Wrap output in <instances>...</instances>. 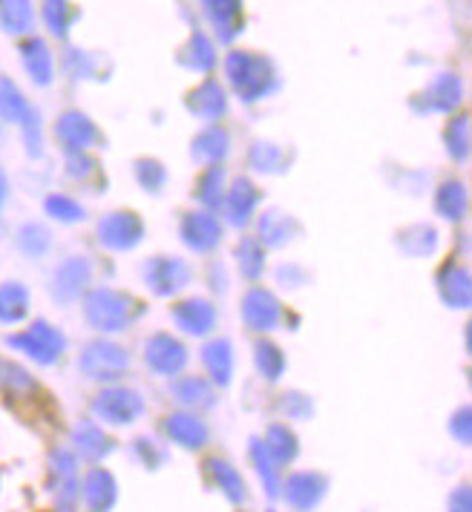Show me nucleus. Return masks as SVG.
<instances>
[{"instance_id": "1", "label": "nucleus", "mask_w": 472, "mask_h": 512, "mask_svg": "<svg viewBox=\"0 0 472 512\" xmlns=\"http://www.w3.org/2000/svg\"><path fill=\"white\" fill-rule=\"evenodd\" d=\"M225 72H228V81L242 101H260L277 87L274 64L262 55L245 52V49H234L225 58Z\"/></svg>"}, {"instance_id": "2", "label": "nucleus", "mask_w": 472, "mask_h": 512, "mask_svg": "<svg viewBox=\"0 0 472 512\" xmlns=\"http://www.w3.org/2000/svg\"><path fill=\"white\" fill-rule=\"evenodd\" d=\"M6 346L29 357L38 366H52V363H58V357L67 349V337L47 320H35L21 331L9 334Z\"/></svg>"}, {"instance_id": "3", "label": "nucleus", "mask_w": 472, "mask_h": 512, "mask_svg": "<svg viewBox=\"0 0 472 512\" xmlns=\"http://www.w3.org/2000/svg\"><path fill=\"white\" fill-rule=\"evenodd\" d=\"M130 308L133 300L118 294L113 288H95L93 294L84 300V314L90 326L98 331H121L130 323Z\"/></svg>"}, {"instance_id": "4", "label": "nucleus", "mask_w": 472, "mask_h": 512, "mask_svg": "<svg viewBox=\"0 0 472 512\" xmlns=\"http://www.w3.org/2000/svg\"><path fill=\"white\" fill-rule=\"evenodd\" d=\"M95 418L110 426H127L144 412V400L133 389H104L93 400Z\"/></svg>"}, {"instance_id": "5", "label": "nucleus", "mask_w": 472, "mask_h": 512, "mask_svg": "<svg viewBox=\"0 0 472 512\" xmlns=\"http://www.w3.org/2000/svg\"><path fill=\"white\" fill-rule=\"evenodd\" d=\"M130 363L127 351L116 343H93L81 351V372L90 380H116Z\"/></svg>"}, {"instance_id": "6", "label": "nucleus", "mask_w": 472, "mask_h": 512, "mask_svg": "<svg viewBox=\"0 0 472 512\" xmlns=\"http://www.w3.org/2000/svg\"><path fill=\"white\" fill-rule=\"evenodd\" d=\"M55 139L67 153H84L98 141V127L90 116L70 110L55 121Z\"/></svg>"}, {"instance_id": "7", "label": "nucleus", "mask_w": 472, "mask_h": 512, "mask_svg": "<svg viewBox=\"0 0 472 512\" xmlns=\"http://www.w3.org/2000/svg\"><path fill=\"white\" fill-rule=\"evenodd\" d=\"M142 233V222H139V216H133V213H110V216H104L101 225H98V239H101V245H107V248H113V251H127V248H133V245L142 239Z\"/></svg>"}, {"instance_id": "8", "label": "nucleus", "mask_w": 472, "mask_h": 512, "mask_svg": "<svg viewBox=\"0 0 472 512\" xmlns=\"http://www.w3.org/2000/svg\"><path fill=\"white\" fill-rule=\"evenodd\" d=\"M147 366L156 374H179L188 366V349L170 334H156L147 340Z\"/></svg>"}, {"instance_id": "9", "label": "nucleus", "mask_w": 472, "mask_h": 512, "mask_svg": "<svg viewBox=\"0 0 472 512\" xmlns=\"http://www.w3.org/2000/svg\"><path fill=\"white\" fill-rule=\"evenodd\" d=\"M21 64H24L26 75L38 84V87H49L55 81V58L52 49L47 47L44 38H26L21 41Z\"/></svg>"}, {"instance_id": "10", "label": "nucleus", "mask_w": 472, "mask_h": 512, "mask_svg": "<svg viewBox=\"0 0 472 512\" xmlns=\"http://www.w3.org/2000/svg\"><path fill=\"white\" fill-rule=\"evenodd\" d=\"M323 495H326V478L317 475V472H297V475H291L285 481V501L294 510H314Z\"/></svg>"}, {"instance_id": "11", "label": "nucleus", "mask_w": 472, "mask_h": 512, "mask_svg": "<svg viewBox=\"0 0 472 512\" xmlns=\"http://www.w3.org/2000/svg\"><path fill=\"white\" fill-rule=\"evenodd\" d=\"M190 271L182 259H173V256H162V259H153L147 265V285L156 291V294H176L182 285H188Z\"/></svg>"}, {"instance_id": "12", "label": "nucleus", "mask_w": 472, "mask_h": 512, "mask_svg": "<svg viewBox=\"0 0 472 512\" xmlns=\"http://www.w3.org/2000/svg\"><path fill=\"white\" fill-rule=\"evenodd\" d=\"M87 282H90V262L81 256H72V259L58 265L55 280H52V294L67 303V300H75L84 294Z\"/></svg>"}, {"instance_id": "13", "label": "nucleus", "mask_w": 472, "mask_h": 512, "mask_svg": "<svg viewBox=\"0 0 472 512\" xmlns=\"http://www.w3.org/2000/svg\"><path fill=\"white\" fill-rule=\"evenodd\" d=\"M280 314H283V308L274 300V294H268L262 288H254L245 297V303H242V317H245V323L254 328V331L274 328L280 323Z\"/></svg>"}, {"instance_id": "14", "label": "nucleus", "mask_w": 472, "mask_h": 512, "mask_svg": "<svg viewBox=\"0 0 472 512\" xmlns=\"http://www.w3.org/2000/svg\"><path fill=\"white\" fill-rule=\"evenodd\" d=\"M81 498L93 512H107L116 504V478L107 469L95 466L81 484Z\"/></svg>"}, {"instance_id": "15", "label": "nucleus", "mask_w": 472, "mask_h": 512, "mask_svg": "<svg viewBox=\"0 0 472 512\" xmlns=\"http://www.w3.org/2000/svg\"><path fill=\"white\" fill-rule=\"evenodd\" d=\"M182 239L188 242L193 251H211L219 242V222L213 219L208 210L188 213L182 222Z\"/></svg>"}, {"instance_id": "16", "label": "nucleus", "mask_w": 472, "mask_h": 512, "mask_svg": "<svg viewBox=\"0 0 472 512\" xmlns=\"http://www.w3.org/2000/svg\"><path fill=\"white\" fill-rule=\"evenodd\" d=\"M205 12L222 41H234L242 32V0H202Z\"/></svg>"}, {"instance_id": "17", "label": "nucleus", "mask_w": 472, "mask_h": 512, "mask_svg": "<svg viewBox=\"0 0 472 512\" xmlns=\"http://www.w3.org/2000/svg\"><path fill=\"white\" fill-rule=\"evenodd\" d=\"M173 320L188 334H208L216 323V308L208 300H185L173 308Z\"/></svg>"}, {"instance_id": "18", "label": "nucleus", "mask_w": 472, "mask_h": 512, "mask_svg": "<svg viewBox=\"0 0 472 512\" xmlns=\"http://www.w3.org/2000/svg\"><path fill=\"white\" fill-rule=\"evenodd\" d=\"M426 107L438 110V113H452L461 104V81L455 72H441L432 78V84L426 87Z\"/></svg>"}, {"instance_id": "19", "label": "nucleus", "mask_w": 472, "mask_h": 512, "mask_svg": "<svg viewBox=\"0 0 472 512\" xmlns=\"http://www.w3.org/2000/svg\"><path fill=\"white\" fill-rule=\"evenodd\" d=\"M32 113H35V107L26 101V95L21 93V87H18L9 75H0V121L18 124V127H21Z\"/></svg>"}, {"instance_id": "20", "label": "nucleus", "mask_w": 472, "mask_h": 512, "mask_svg": "<svg viewBox=\"0 0 472 512\" xmlns=\"http://www.w3.org/2000/svg\"><path fill=\"white\" fill-rule=\"evenodd\" d=\"M165 429L167 435L179 443V446H185V449H199V446L208 443V426L196 418V415H188V412L170 415L165 423Z\"/></svg>"}, {"instance_id": "21", "label": "nucleus", "mask_w": 472, "mask_h": 512, "mask_svg": "<svg viewBox=\"0 0 472 512\" xmlns=\"http://www.w3.org/2000/svg\"><path fill=\"white\" fill-rule=\"evenodd\" d=\"M26 314H29V291L24 282H3L0 285V323L3 326L24 323Z\"/></svg>"}, {"instance_id": "22", "label": "nucleus", "mask_w": 472, "mask_h": 512, "mask_svg": "<svg viewBox=\"0 0 472 512\" xmlns=\"http://www.w3.org/2000/svg\"><path fill=\"white\" fill-rule=\"evenodd\" d=\"M257 202H260V193L254 190V185H251L248 179H236L234 187H231V193H228V202H225V216H228V222L242 228V225L251 219Z\"/></svg>"}, {"instance_id": "23", "label": "nucleus", "mask_w": 472, "mask_h": 512, "mask_svg": "<svg viewBox=\"0 0 472 512\" xmlns=\"http://www.w3.org/2000/svg\"><path fill=\"white\" fill-rule=\"evenodd\" d=\"M202 363H205V372L211 374L213 383L219 386H228L231 383V374H234V351L228 340H213L202 349Z\"/></svg>"}, {"instance_id": "24", "label": "nucleus", "mask_w": 472, "mask_h": 512, "mask_svg": "<svg viewBox=\"0 0 472 512\" xmlns=\"http://www.w3.org/2000/svg\"><path fill=\"white\" fill-rule=\"evenodd\" d=\"M72 443H75V449L87 458V461H101L113 446H110V438L95 426L93 420H81V423H75V429H72Z\"/></svg>"}, {"instance_id": "25", "label": "nucleus", "mask_w": 472, "mask_h": 512, "mask_svg": "<svg viewBox=\"0 0 472 512\" xmlns=\"http://www.w3.org/2000/svg\"><path fill=\"white\" fill-rule=\"evenodd\" d=\"M188 107L196 113L199 118H219L225 113V107H228V98H225V90L216 84V81H205L199 90H193L188 98Z\"/></svg>"}, {"instance_id": "26", "label": "nucleus", "mask_w": 472, "mask_h": 512, "mask_svg": "<svg viewBox=\"0 0 472 512\" xmlns=\"http://www.w3.org/2000/svg\"><path fill=\"white\" fill-rule=\"evenodd\" d=\"M35 24L32 0H0V29L9 35H26Z\"/></svg>"}, {"instance_id": "27", "label": "nucleus", "mask_w": 472, "mask_h": 512, "mask_svg": "<svg viewBox=\"0 0 472 512\" xmlns=\"http://www.w3.org/2000/svg\"><path fill=\"white\" fill-rule=\"evenodd\" d=\"M265 449H268V455H271V461L277 466L291 464L294 458H297V438H294V432L283 426V423H274L271 429H268V435H265Z\"/></svg>"}, {"instance_id": "28", "label": "nucleus", "mask_w": 472, "mask_h": 512, "mask_svg": "<svg viewBox=\"0 0 472 512\" xmlns=\"http://www.w3.org/2000/svg\"><path fill=\"white\" fill-rule=\"evenodd\" d=\"M173 395L179 403H185L190 409H208L213 406V389L202 377H182L173 386Z\"/></svg>"}, {"instance_id": "29", "label": "nucleus", "mask_w": 472, "mask_h": 512, "mask_svg": "<svg viewBox=\"0 0 472 512\" xmlns=\"http://www.w3.org/2000/svg\"><path fill=\"white\" fill-rule=\"evenodd\" d=\"M211 475H213V481L219 484V489H222V495H225L231 504H242V501L248 498L245 484H242V475H239L228 461H219V458L211 461Z\"/></svg>"}, {"instance_id": "30", "label": "nucleus", "mask_w": 472, "mask_h": 512, "mask_svg": "<svg viewBox=\"0 0 472 512\" xmlns=\"http://www.w3.org/2000/svg\"><path fill=\"white\" fill-rule=\"evenodd\" d=\"M41 18H44V26L55 38H67L75 12H72L70 0H44L41 3Z\"/></svg>"}, {"instance_id": "31", "label": "nucleus", "mask_w": 472, "mask_h": 512, "mask_svg": "<svg viewBox=\"0 0 472 512\" xmlns=\"http://www.w3.org/2000/svg\"><path fill=\"white\" fill-rule=\"evenodd\" d=\"M0 389L12 392V395H29L38 389L35 377L26 372L24 366H18L15 360H3L0 357Z\"/></svg>"}, {"instance_id": "32", "label": "nucleus", "mask_w": 472, "mask_h": 512, "mask_svg": "<svg viewBox=\"0 0 472 512\" xmlns=\"http://www.w3.org/2000/svg\"><path fill=\"white\" fill-rule=\"evenodd\" d=\"M441 291L449 305H467L470 303V274L458 265H449L447 274L441 277Z\"/></svg>"}, {"instance_id": "33", "label": "nucleus", "mask_w": 472, "mask_h": 512, "mask_svg": "<svg viewBox=\"0 0 472 512\" xmlns=\"http://www.w3.org/2000/svg\"><path fill=\"white\" fill-rule=\"evenodd\" d=\"M228 153V133L225 130H219V127H211V130H205L196 144H193V156L196 159H202V162H211L216 164L222 156Z\"/></svg>"}, {"instance_id": "34", "label": "nucleus", "mask_w": 472, "mask_h": 512, "mask_svg": "<svg viewBox=\"0 0 472 512\" xmlns=\"http://www.w3.org/2000/svg\"><path fill=\"white\" fill-rule=\"evenodd\" d=\"M182 64L190 67V70H199V72H208L213 70V64H216V52H213L211 41L202 35V32H196L193 38H190V44L182 52Z\"/></svg>"}, {"instance_id": "35", "label": "nucleus", "mask_w": 472, "mask_h": 512, "mask_svg": "<svg viewBox=\"0 0 472 512\" xmlns=\"http://www.w3.org/2000/svg\"><path fill=\"white\" fill-rule=\"evenodd\" d=\"M447 150L455 162H467V156H470V116H458L449 121Z\"/></svg>"}, {"instance_id": "36", "label": "nucleus", "mask_w": 472, "mask_h": 512, "mask_svg": "<svg viewBox=\"0 0 472 512\" xmlns=\"http://www.w3.org/2000/svg\"><path fill=\"white\" fill-rule=\"evenodd\" d=\"M435 208L441 210L447 219H461L464 210H467V193H464V187L458 185V182L441 185L438 196H435Z\"/></svg>"}, {"instance_id": "37", "label": "nucleus", "mask_w": 472, "mask_h": 512, "mask_svg": "<svg viewBox=\"0 0 472 512\" xmlns=\"http://www.w3.org/2000/svg\"><path fill=\"white\" fill-rule=\"evenodd\" d=\"M49 245H52V236L44 225H38V222H29L24 225L21 231H18V248H21V254L26 256H44L49 251Z\"/></svg>"}, {"instance_id": "38", "label": "nucleus", "mask_w": 472, "mask_h": 512, "mask_svg": "<svg viewBox=\"0 0 472 512\" xmlns=\"http://www.w3.org/2000/svg\"><path fill=\"white\" fill-rule=\"evenodd\" d=\"M251 461H254V469L260 472L265 492L277 495V492H280V481H277V469H280V466L271 461V455H268V449H265V443L262 441L251 443Z\"/></svg>"}, {"instance_id": "39", "label": "nucleus", "mask_w": 472, "mask_h": 512, "mask_svg": "<svg viewBox=\"0 0 472 512\" xmlns=\"http://www.w3.org/2000/svg\"><path fill=\"white\" fill-rule=\"evenodd\" d=\"M44 210H47V216L58 219V222H67V225L84 219V210H81V205H78L75 199H70V196H64V193H52V196H47Z\"/></svg>"}, {"instance_id": "40", "label": "nucleus", "mask_w": 472, "mask_h": 512, "mask_svg": "<svg viewBox=\"0 0 472 512\" xmlns=\"http://www.w3.org/2000/svg\"><path fill=\"white\" fill-rule=\"evenodd\" d=\"M257 369L268 380H280L285 372V354L274 343H257Z\"/></svg>"}, {"instance_id": "41", "label": "nucleus", "mask_w": 472, "mask_h": 512, "mask_svg": "<svg viewBox=\"0 0 472 512\" xmlns=\"http://www.w3.org/2000/svg\"><path fill=\"white\" fill-rule=\"evenodd\" d=\"M262 236H265V242H271V245H283L291 239V222H288V216L283 213H268L265 219H262Z\"/></svg>"}, {"instance_id": "42", "label": "nucleus", "mask_w": 472, "mask_h": 512, "mask_svg": "<svg viewBox=\"0 0 472 512\" xmlns=\"http://www.w3.org/2000/svg\"><path fill=\"white\" fill-rule=\"evenodd\" d=\"M251 164L257 170H277V164H283V150L268 141H257L251 147Z\"/></svg>"}, {"instance_id": "43", "label": "nucleus", "mask_w": 472, "mask_h": 512, "mask_svg": "<svg viewBox=\"0 0 472 512\" xmlns=\"http://www.w3.org/2000/svg\"><path fill=\"white\" fill-rule=\"evenodd\" d=\"M199 190H196V196H202V202L213 208V205H219L222 202V170L213 164L211 170L202 176V182H199Z\"/></svg>"}, {"instance_id": "44", "label": "nucleus", "mask_w": 472, "mask_h": 512, "mask_svg": "<svg viewBox=\"0 0 472 512\" xmlns=\"http://www.w3.org/2000/svg\"><path fill=\"white\" fill-rule=\"evenodd\" d=\"M136 176H139V182H142L147 190H159L167 179L165 167L159 162H139L136 164Z\"/></svg>"}, {"instance_id": "45", "label": "nucleus", "mask_w": 472, "mask_h": 512, "mask_svg": "<svg viewBox=\"0 0 472 512\" xmlns=\"http://www.w3.org/2000/svg\"><path fill=\"white\" fill-rule=\"evenodd\" d=\"M239 262H242V271L251 277V280H257L262 271V251L254 245V242H242V248H239Z\"/></svg>"}, {"instance_id": "46", "label": "nucleus", "mask_w": 472, "mask_h": 512, "mask_svg": "<svg viewBox=\"0 0 472 512\" xmlns=\"http://www.w3.org/2000/svg\"><path fill=\"white\" fill-rule=\"evenodd\" d=\"M280 409H283L288 418L303 420L311 415V400H308L306 395H300V392H288V395L280 400Z\"/></svg>"}, {"instance_id": "47", "label": "nucleus", "mask_w": 472, "mask_h": 512, "mask_svg": "<svg viewBox=\"0 0 472 512\" xmlns=\"http://www.w3.org/2000/svg\"><path fill=\"white\" fill-rule=\"evenodd\" d=\"M449 432H452V435H455L461 443H470V409H467V406L452 418V423H449Z\"/></svg>"}, {"instance_id": "48", "label": "nucleus", "mask_w": 472, "mask_h": 512, "mask_svg": "<svg viewBox=\"0 0 472 512\" xmlns=\"http://www.w3.org/2000/svg\"><path fill=\"white\" fill-rule=\"evenodd\" d=\"M449 512H470V487H461L449 498Z\"/></svg>"}, {"instance_id": "49", "label": "nucleus", "mask_w": 472, "mask_h": 512, "mask_svg": "<svg viewBox=\"0 0 472 512\" xmlns=\"http://www.w3.org/2000/svg\"><path fill=\"white\" fill-rule=\"evenodd\" d=\"M6 199H9V176H6V170L0 167V210L6 205Z\"/></svg>"}]
</instances>
